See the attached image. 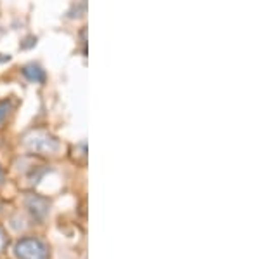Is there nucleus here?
Wrapping results in <instances>:
<instances>
[{
  "label": "nucleus",
  "instance_id": "nucleus-1",
  "mask_svg": "<svg viewBox=\"0 0 260 259\" xmlns=\"http://www.w3.org/2000/svg\"><path fill=\"white\" fill-rule=\"evenodd\" d=\"M14 254L18 259H47L49 249L40 239L28 237V239H21L16 242Z\"/></svg>",
  "mask_w": 260,
  "mask_h": 259
},
{
  "label": "nucleus",
  "instance_id": "nucleus-2",
  "mask_svg": "<svg viewBox=\"0 0 260 259\" xmlns=\"http://www.w3.org/2000/svg\"><path fill=\"white\" fill-rule=\"evenodd\" d=\"M26 146L28 150L33 153H40V155H52L59 150V141L54 136L47 134V132H31L30 136L26 137Z\"/></svg>",
  "mask_w": 260,
  "mask_h": 259
},
{
  "label": "nucleus",
  "instance_id": "nucleus-3",
  "mask_svg": "<svg viewBox=\"0 0 260 259\" xmlns=\"http://www.w3.org/2000/svg\"><path fill=\"white\" fill-rule=\"evenodd\" d=\"M26 207H28V211L31 212L33 218L39 221L44 219L49 212V202L45 198L39 197V195H30V197L26 198Z\"/></svg>",
  "mask_w": 260,
  "mask_h": 259
},
{
  "label": "nucleus",
  "instance_id": "nucleus-4",
  "mask_svg": "<svg viewBox=\"0 0 260 259\" xmlns=\"http://www.w3.org/2000/svg\"><path fill=\"white\" fill-rule=\"evenodd\" d=\"M23 75L28 78L30 82H35V83H42L45 82V72L40 65H35V63H30L23 68Z\"/></svg>",
  "mask_w": 260,
  "mask_h": 259
},
{
  "label": "nucleus",
  "instance_id": "nucleus-5",
  "mask_svg": "<svg viewBox=\"0 0 260 259\" xmlns=\"http://www.w3.org/2000/svg\"><path fill=\"white\" fill-rule=\"evenodd\" d=\"M87 12V0H80L78 6H75V11L70 12V18H80Z\"/></svg>",
  "mask_w": 260,
  "mask_h": 259
},
{
  "label": "nucleus",
  "instance_id": "nucleus-6",
  "mask_svg": "<svg viewBox=\"0 0 260 259\" xmlns=\"http://www.w3.org/2000/svg\"><path fill=\"white\" fill-rule=\"evenodd\" d=\"M11 108H12V104L9 101H0V124L6 122L7 115L11 113Z\"/></svg>",
  "mask_w": 260,
  "mask_h": 259
},
{
  "label": "nucleus",
  "instance_id": "nucleus-7",
  "mask_svg": "<svg viewBox=\"0 0 260 259\" xmlns=\"http://www.w3.org/2000/svg\"><path fill=\"white\" fill-rule=\"evenodd\" d=\"M4 247H6V235H4L2 228H0V252L4 250Z\"/></svg>",
  "mask_w": 260,
  "mask_h": 259
},
{
  "label": "nucleus",
  "instance_id": "nucleus-8",
  "mask_svg": "<svg viewBox=\"0 0 260 259\" xmlns=\"http://www.w3.org/2000/svg\"><path fill=\"white\" fill-rule=\"evenodd\" d=\"M2 178H4V172H2V169H0V181H2Z\"/></svg>",
  "mask_w": 260,
  "mask_h": 259
}]
</instances>
